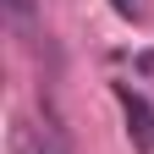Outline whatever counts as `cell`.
Wrapping results in <instances>:
<instances>
[{
  "instance_id": "cell-4",
  "label": "cell",
  "mask_w": 154,
  "mask_h": 154,
  "mask_svg": "<svg viewBox=\"0 0 154 154\" xmlns=\"http://www.w3.org/2000/svg\"><path fill=\"white\" fill-rule=\"evenodd\" d=\"M110 6H116V17H127V22L143 17V0H110Z\"/></svg>"
},
{
  "instance_id": "cell-1",
  "label": "cell",
  "mask_w": 154,
  "mask_h": 154,
  "mask_svg": "<svg viewBox=\"0 0 154 154\" xmlns=\"http://www.w3.org/2000/svg\"><path fill=\"white\" fill-rule=\"evenodd\" d=\"M116 105H121V121H127L132 149H138V154H154V105L132 83H116Z\"/></svg>"
},
{
  "instance_id": "cell-2",
  "label": "cell",
  "mask_w": 154,
  "mask_h": 154,
  "mask_svg": "<svg viewBox=\"0 0 154 154\" xmlns=\"http://www.w3.org/2000/svg\"><path fill=\"white\" fill-rule=\"evenodd\" d=\"M11 154H66V138L55 127H33L17 116L11 121Z\"/></svg>"
},
{
  "instance_id": "cell-3",
  "label": "cell",
  "mask_w": 154,
  "mask_h": 154,
  "mask_svg": "<svg viewBox=\"0 0 154 154\" xmlns=\"http://www.w3.org/2000/svg\"><path fill=\"white\" fill-rule=\"evenodd\" d=\"M6 17L17 33H33V0H6Z\"/></svg>"
}]
</instances>
